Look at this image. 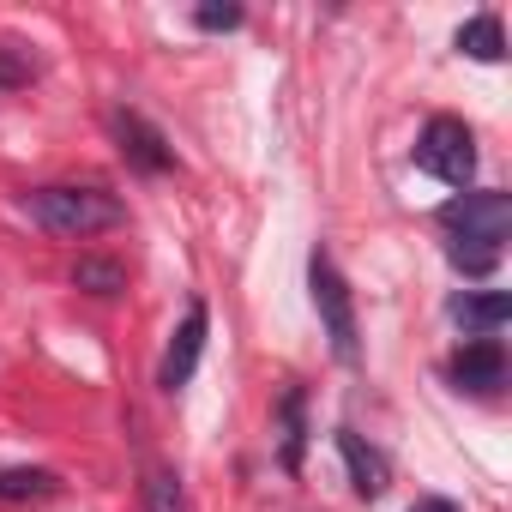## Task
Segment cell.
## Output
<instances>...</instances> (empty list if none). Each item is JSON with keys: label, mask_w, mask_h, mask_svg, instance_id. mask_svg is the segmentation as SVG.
<instances>
[{"label": "cell", "mask_w": 512, "mask_h": 512, "mask_svg": "<svg viewBox=\"0 0 512 512\" xmlns=\"http://www.w3.org/2000/svg\"><path fill=\"white\" fill-rule=\"evenodd\" d=\"M25 217L61 241H85V235H103L127 217V205L103 187H37L25 193Z\"/></svg>", "instance_id": "obj_1"}, {"label": "cell", "mask_w": 512, "mask_h": 512, "mask_svg": "<svg viewBox=\"0 0 512 512\" xmlns=\"http://www.w3.org/2000/svg\"><path fill=\"white\" fill-rule=\"evenodd\" d=\"M416 169H428L446 187H470V175H476V139H470V127L452 121V115H434L422 127V139H416Z\"/></svg>", "instance_id": "obj_2"}, {"label": "cell", "mask_w": 512, "mask_h": 512, "mask_svg": "<svg viewBox=\"0 0 512 512\" xmlns=\"http://www.w3.org/2000/svg\"><path fill=\"white\" fill-rule=\"evenodd\" d=\"M308 290H314V308H320V326L332 338V356L338 362H356V302H350V284L338 278V266L326 260V253H314L308 260Z\"/></svg>", "instance_id": "obj_3"}, {"label": "cell", "mask_w": 512, "mask_h": 512, "mask_svg": "<svg viewBox=\"0 0 512 512\" xmlns=\"http://www.w3.org/2000/svg\"><path fill=\"white\" fill-rule=\"evenodd\" d=\"M440 223L452 229V241H482V247H500L512 235V199L506 193H464L440 211Z\"/></svg>", "instance_id": "obj_4"}, {"label": "cell", "mask_w": 512, "mask_h": 512, "mask_svg": "<svg viewBox=\"0 0 512 512\" xmlns=\"http://www.w3.org/2000/svg\"><path fill=\"white\" fill-rule=\"evenodd\" d=\"M205 332H211L205 302H193V308H187V320H181V332L169 338V356H163V374H157V386H163V392H181V386L193 380V368H199V356H205Z\"/></svg>", "instance_id": "obj_5"}, {"label": "cell", "mask_w": 512, "mask_h": 512, "mask_svg": "<svg viewBox=\"0 0 512 512\" xmlns=\"http://www.w3.org/2000/svg\"><path fill=\"white\" fill-rule=\"evenodd\" d=\"M452 380L464 386V392H500L506 386V350H500V338H470L458 356H452Z\"/></svg>", "instance_id": "obj_6"}, {"label": "cell", "mask_w": 512, "mask_h": 512, "mask_svg": "<svg viewBox=\"0 0 512 512\" xmlns=\"http://www.w3.org/2000/svg\"><path fill=\"white\" fill-rule=\"evenodd\" d=\"M115 139H121L127 163H133V169H145V175H163V169L175 163V151L163 145V133H157L145 115H133V109H115Z\"/></svg>", "instance_id": "obj_7"}, {"label": "cell", "mask_w": 512, "mask_h": 512, "mask_svg": "<svg viewBox=\"0 0 512 512\" xmlns=\"http://www.w3.org/2000/svg\"><path fill=\"white\" fill-rule=\"evenodd\" d=\"M338 452H344V464H350V488H356L362 500H380L386 482H392V464H386L356 428H338Z\"/></svg>", "instance_id": "obj_8"}, {"label": "cell", "mask_w": 512, "mask_h": 512, "mask_svg": "<svg viewBox=\"0 0 512 512\" xmlns=\"http://www.w3.org/2000/svg\"><path fill=\"white\" fill-rule=\"evenodd\" d=\"M452 320H458L464 332H476V338H494V332L512 320V302H506L500 290H488V296H458V302H452Z\"/></svg>", "instance_id": "obj_9"}, {"label": "cell", "mask_w": 512, "mask_h": 512, "mask_svg": "<svg viewBox=\"0 0 512 512\" xmlns=\"http://www.w3.org/2000/svg\"><path fill=\"white\" fill-rule=\"evenodd\" d=\"M73 284L85 296H121L127 290V266L121 260H103V253H79V260H73Z\"/></svg>", "instance_id": "obj_10"}, {"label": "cell", "mask_w": 512, "mask_h": 512, "mask_svg": "<svg viewBox=\"0 0 512 512\" xmlns=\"http://www.w3.org/2000/svg\"><path fill=\"white\" fill-rule=\"evenodd\" d=\"M139 506H145V512H187V488H181V476L163 470V464H151V470H145V488H139Z\"/></svg>", "instance_id": "obj_11"}, {"label": "cell", "mask_w": 512, "mask_h": 512, "mask_svg": "<svg viewBox=\"0 0 512 512\" xmlns=\"http://www.w3.org/2000/svg\"><path fill=\"white\" fill-rule=\"evenodd\" d=\"M458 49L470 55V61H500L506 55V31H500V19H470L464 31H458Z\"/></svg>", "instance_id": "obj_12"}, {"label": "cell", "mask_w": 512, "mask_h": 512, "mask_svg": "<svg viewBox=\"0 0 512 512\" xmlns=\"http://www.w3.org/2000/svg\"><path fill=\"white\" fill-rule=\"evenodd\" d=\"M55 488H61L55 470H0V500H43Z\"/></svg>", "instance_id": "obj_13"}, {"label": "cell", "mask_w": 512, "mask_h": 512, "mask_svg": "<svg viewBox=\"0 0 512 512\" xmlns=\"http://www.w3.org/2000/svg\"><path fill=\"white\" fill-rule=\"evenodd\" d=\"M446 260H452L464 278H488V272H494V260H500V247H482V241H452V247H446Z\"/></svg>", "instance_id": "obj_14"}, {"label": "cell", "mask_w": 512, "mask_h": 512, "mask_svg": "<svg viewBox=\"0 0 512 512\" xmlns=\"http://www.w3.org/2000/svg\"><path fill=\"white\" fill-rule=\"evenodd\" d=\"M302 392H284V470H302Z\"/></svg>", "instance_id": "obj_15"}, {"label": "cell", "mask_w": 512, "mask_h": 512, "mask_svg": "<svg viewBox=\"0 0 512 512\" xmlns=\"http://www.w3.org/2000/svg\"><path fill=\"white\" fill-rule=\"evenodd\" d=\"M199 31H235L241 25V7H229V0H205V7L193 13Z\"/></svg>", "instance_id": "obj_16"}, {"label": "cell", "mask_w": 512, "mask_h": 512, "mask_svg": "<svg viewBox=\"0 0 512 512\" xmlns=\"http://www.w3.org/2000/svg\"><path fill=\"white\" fill-rule=\"evenodd\" d=\"M31 61L25 55H13V49H0V85H31Z\"/></svg>", "instance_id": "obj_17"}, {"label": "cell", "mask_w": 512, "mask_h": 512, "mask_svg": "<svg viewBox=\"0 0 512 512\" xmlns=\"http://www.w3.org/2000/svg\"><path fill=\"white\" fill-rule=\"evenodd\" d=\"M410 512H458V506H452V500H440V494H428V500H416Z\"/></svg>", "instance_id": "obj_18"}]
</instances>
